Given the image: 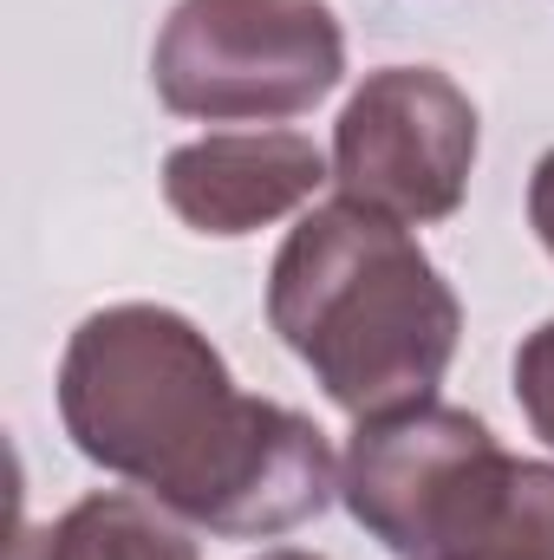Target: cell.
<instances>
[{"label":"cell","mask_w":554,"mask_h":560,"mask_svg":"<svg viewBox=\"0 0 554 560\" xmlns=\"http://www.w3.org/2000/svg\"><path fill=\"white\" fill-rule=\"evenodd\" d=\"M59 423L85 463L222 541H275L339 495L326 430L249 398L209 332L157 300L79 319L59 359Z\"/></svg>","instance_id":"6da1fadb"},{"label":"cell","mask_w":554,"mask_h":560,"mask_svg":"<svg viewBox=\"0 0 554 560\" xmlns=\"http://www.w3.org/2000/svg\"><path fill=\"white\" fill-rule=\"evenodd\" d=\"M268 326L346 418L372 423L437 398L463 339V306L405 222L333 196L280 242Z\"/></svg>","instance_id":"7a4b0ae2"},{"label":"cell","mask_w":554,"mask_h":560,"mask_svg":"<svg viewBox=\"0 0 554 560\" xmlns=\"http://www.w3.org/2000/svg\"><path fill=\"white\" fill-rule=\"evenodd\" d=\"M346 79V26L326 0H176L150 85L176 118L280 125L333 98Z\"/></svg>","instance_id":"3957f363"},{"label":"cell","mask_w":554,"mask_h":560,"mask_svg":"<svg viewBox=\"0 0 554 560\" xmlns=\"http://www.w3.org/2000/svg\"><path fill=\"white\" fill-rule=\"evenodd\" d=\"M516 469L522 456H509L476 411L430 398L353 430L339 502L392 560H437L503 515Z\"/></svg>","instance_id":"277c9868"},{"label":"cell","mask_w":554,"mask_h":560,"mask_svg":"<svg viewBox=\"0 0 554 560\" xmlns=\"http://www.w3.org/2000/svg\"><path fill=\"white\" fill-rule=\"evenodd\" d=\"M476 105L437 66H379L333 125V183L405 229L450 222L476 170Z\"/></svg>","instance_id":"5b68a950"},{"label":"cell","mask_w":554,"mask_h":560,"mask_svg":"<svg viewBox=\"0 0 554 560\" xmlns=\"http://www.w3.org/2000/svg\"><path fill=\"white\" fill-rule=\"evenodd\" d=\"M333 176V156L300 131H209L163 156V202L196 235H255L307 209Z\"/></svg>","instance_id":"8992f818"},{"label":"cell","mask_w":554,"mask_h":560,"mask_svg":"<svg viewBox=\"0 0 554 560\" xmlns=\"http://www.w3.org/2000/svg\"><path fill=\"white\" fill-rule=\"evenodd\" d=\"M7 560H203L189 522L131 489H99L46 528H20Z\"/></svg>","instance_id":"52a82bcc"},{"label":"cell","mask_w":554,"mask_h":560,"mask_svg":"<svg viewBox=\"0 0 554 560\" xmlns=\"http://www.w3.org/2000/svg\"><path fill=\"white\" fill-rule=\"evenodd\" d=\"M437 560H554V463H529L522 456L503 515L483 535H470L463 548H450Z\"/></svg>","instance_id":"ba28073f"},{"label":"cell","mask_w":554,"mask_h":560,"mask_svg":"<svg viewBox=\"0 0 554 560\" xmlns=\"http://www.w3.org/2000/svg\"><path fill=\"white\" fill-rule=\"evenodd\" d=\"M516 405H522L529 430L554 450V319H542L516 346Z\"/></svg>","instance_id":"9c48e42d"},{"label":"cell","mask_w":554,"mask_h":560,"mask_svg":"<svg viewBox=\"0 0 554 560\" xmlns=\"http://www.w3.org/2000/svg\"><path fill=\"white\" fill-rule=\"evenodd\" d=\"M529 229H535V242L554 255V150L535 163V176H529Z\"/></svg>","instance_id":"30bf717a"},{"label":"cell","mask_w":554,"mask_h":560,"mask_svg":"<svg viewBox=\"0 0 554 560\" xmlns=\"http://www.w3.org/2000/svg\"><path fill=\"white\" fill-rule=\"evenodd\" d=\"M262 560H326V555H300V548H275V555H262Z\"/></svg>","instance_id":"8fae6325"}]
</instances>
